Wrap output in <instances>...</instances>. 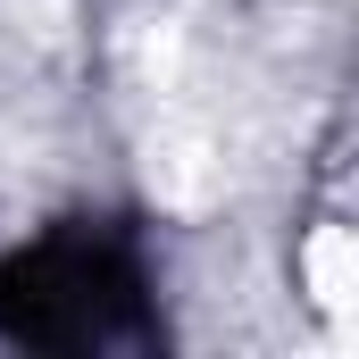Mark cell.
<instances>
[{"label":"cell","mask_w":359,"mask_h":359,"mask_svg":"<svg viewBox=\"0 0 359 359\" xmlns=\"http://www.w3.org/2000/svg\"><path fill=\"white\" fill-rule=\"evenodd\" d=\"M301 284H309V301L326 309V318H351V292H359V251L343 226H309V243H301Z\"/></svg>","instance_id":"1"}]
</instances>
